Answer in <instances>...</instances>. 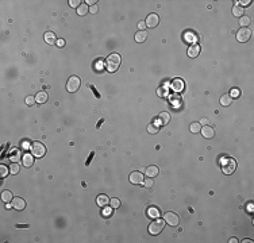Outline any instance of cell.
Instances as JSON below:
<instances>
[{"instance_id":"obj_1","label":"cell","mask_w":254,"mask_h":243,"mask_svg":"<svg viewBox=\"0 0 254 243\" xmlns=\"http://www.w3.org/2000/svg\"><path fill=\"white\" fill-rule=\"evenodd\" d=\"M120 62H122L120 55H119L118 53H112V54H109L107 57V60H106V69L108 72H111V73H114V72H116L119 69Z\"/></svg>"},{"instance_id":"obj_2","label":"cell","mask_w":254,"mask_h":243,"mask_svg":"<svg viewBox=\"0 0 254 243\" xmlns=\"http://www.w3.org/2000/svg\"><path fill=\"white\" fill-rule=\"evenodd\" d=\"M164 227H165V220L157 217V219H154L149 224V232L152 234V235H158V234L164 230Z\"/></svg>"},{"instance_id":"obj_3","label":"cell","mask_w":254,"mask_h":243,"mask_svg":"<svg viewBox=\"0 0 254 243\" xmlns=\"http://www.w3.org/2000/svg\"><path fill=\"white\" fill-rule=\"evenodd\" d=\"M237 169V162L233 158H224L222 161V172L224 174H233Z\"/></svg>"},{"instance_id":"obj_4","label":"cell","mask_w":254,"mask_h":243,"mask_svg":"<svg viewBox=\"0 0 254 243\" xmlns=\"http://www.w3.org/2000/svg\"><path fill=\"white\" fill-rule=\"evenodd\" d=\"M31 154L34 155V157H43V155L46 154V147L43 143L41 142H34L33 145H31Z\"/></svg>"},{"instance_id":"obj_5","label":"cell","mask_w":254,"mask_h":243,"mask_svg":"<svg viewBox=\"0 0 254 243\" xmlns=\"http://www.w3.org/2000/svg\"><path fill=\"white\" fill-rule=\"evenodd\" d=\"M250 37H252V31H250L247 27H242L241 30H238V33H237V39H238V42H247V40L250 39Z\"/></svg>"},{"instance_id":"obj_6","label":"cell","mask_w":254,"mask_h":243,"mask_svg":"<svg viewBox=\"0 0 254 243\" xmlns=\"http://www.w3.org/2000/svg\"><path fill=\"white\" fill-rule=\"evenodd\" d=\"M80 79L77 76H72L69 77L68 83H66V89L69 92H76L78 88H80Z\"/></svg>"},{"instance_id":"obj_7","label":"cell","mask_w":254,"mask_h":243,"mask_svg":"<svg viewBox=\"0 0 254 243\" xmlns=\"http://www.w3.org/2000/svg\"><path fill=\"white\" fill-rule=\"evenodd\" d=\"M164 220H165V223H168L169 226H173V227L178 226V223H180V217L174 212H166L164 216Z\"/></svg>"},{"instance_id":"obj_8","label":"cell","mask_w":254,"mask_h":243,"mask_svg":"<svg viewBox=\"0 0 254 243\" xmlns=\"http://www.w3.org/2000/svg\"><path fill=\"white\" fill-rule=\"evenodd\" d=\"M146 27H149V29H154V27H157V24L159 23V16L157 14H149V16L146 18Z\"/></svg>"},{"instance_id":"obj_9","label":"cell","mask_w":254,"mask_h":243,"mask_svg":"<svg viewBox=\"0 0 254 243\" xmlns=\"http://www.w3.org/2000/svg\"><path fill=\"white\" fill-rule=\"evenodd\" d=\"M170 86L174 92H183L184 88H185V84H184V81L181 79H174L173 81H172Z\"/></svg>"},{"instance_id":"obj_10","label":"cell","mask_w":254,"mask_h":243,"mask_svg":"<svg viewBox=\"0 0 254 243\" xmlns=\"http://www.w3.org/2000/svg\"><path fill=\"white\" fill-rule=\"evenodd\" d=\"M12 208L14 210H18V211H22L26 208V201L23 200L22 197H14V200H12Z\"/></svg>"},{"instance_id":"obj_11","label":"cell","mask_w":254,"mask_h":243,"mask_svg":"<svg viewBox=\"0 0 254 243\" xmlns=\"http://www.w3.org/2000/svg\"><path fill=\"white\" fill-rule=\"evenodd\" d=\"M200 54V46L197 43H192V45L188 48V55L191 58H196Z\"/></svg>"},{"instance_id":"obj_12","label":"cell","mask_w":254,"mask_h":243,"mask_svg":"<svg viewBox=\"0 0 254 243\" xmlns=\"http://www.w3.org/2000/svg\"><path fill=\"white\" fill-rule=\"evenodd\" d=\"M157 120H158L159 126H166V124L170 122V115H169L168 112H161V114L158 115V118H157Z\"/></svg>"},{"instance_id":"obj_13","label":"cell","mask_w":254,"mask_h":243,"mask_svg":"<svg viewBox=\"0 0 254 243\" xmlns=\"http://www.w3.org/2000/svg\"><path fill=\"white\" fill-rule=\"evenodd\" d=\"M22 162H23V165L26 167H30L34 165V155L30 154V153H26V154H23V157H22Z\"/></svg>"},{"instance_id":"obj_14","label":"cell","mask_w":254,"mask_h":243,"mask_svg":"<svg viewBox=\"0 0 254 243\" xmlns=\"http://www.w3.org/2000/svg\"><path fill=\"white\" fill-rule=\"evenodd\" d=\"M130 182L131 184H142L143 182V176L139 172H133L130 174Z\"/></svg>"},{"instance_id":"obj_15","label":"cell","mask_w":254,"mask_h":243,"mask_svg":"<svg viewBox=\"0 0 254 243\" xmlns=\"http://www.w3.org/2000/svg\"><path fill=\"white\" fill-rule=\"evenodd\" d=\"M200 132L203 134V136H204L206 139H211V138H214V135H215L214 129H212V127H209V126H204Z\"/></svg>"},{"instance_id":"obj_16","label":"cell","mask_w":254,"mask_h":243,"mask_svg":"<svg viewBox=\"0 0 254 243\" xmlns=\"http://www.w3.org/2000/svg\"><path fill=\"white\" fill-rule=\"evenodd\" d=\"M158 173H159V169H158V166H156V165H152V166H149L146 169V176L149 177V178H153V177L158 176Z\"/></svg>"},{"instance_id":"obj_17","label":"cell","mask_w":254,"mask_h":243,"mask_svg":"<svg viewBox=\"0 0 254 243\" xmlns=\"http://www.w3.org/2000/svg\"><path fill=\"white\" fill-rule=\"evenodd\" d=\"M96 202H98L99 207H106V205L109 202V199L107 195H99L98 199H96Z\"/></svg>"},{"instance_id":"obj_18","label":"cell","mask_w":254,"mask_h":243,"mask_svg":"<svg viewBox=\"0 0 254 243\" xmlns=\"http://www.w3.org/2000/svg\"><path fill=\"white\" fill-rule=\"evenodd\" d=\"M159 123H158V120H156V122H153V123H150L149 126H147V131H149L150 134H157L159 131Z\"/></svg>"},{"instance_id":"obj_19","label":"cell","mask_w":254,"mask_h":243,"mask_svg":"<svg viewBox=\"0 0 254 243\" xmlns=\"http://www.w3.org/2000/svg\"><path fill=\"white\" fill-rule=\"evenodd\" d=\"M48 99H49L48 93L45 91H41V92H38V95H37L35 100H37V103H39V104H43V103L48 101Z\"/></svg>"},{"instance_id":"obj_20","label":"cell","mask_w":254,"mask_h":243,"mask_svg":"<svg viewBox=\"0 0 254 243\" xmlns=\"http://www.w3.org/2000/svg\"><path fill=\"white\" fill-rule=\"evenodd\" d=\"M184 39H185L187 42H191V45H192V42L197 40V37L193 31H185V34H184Z\"/></svg>"},{"instance_id":"obj_21","label":"cell","mask_w":254,"mask_h":243,"mask_svg":"<svg viewBox=\"0 0 254 243\" xmlns=\"http://www.w3.org/2000/svg\"><path fill=\"white\" fill-rule=\"evenodd\" d=\"M146 39H147V33H146V31H138V33L135 34V40L138 43L145 42Z\"/></svg>"},{"instance_id":"obj_22","label":"cell","mask_w":254,"mask_h":243,"mask_svg":"<svg viewBox=\"0 0 254 243\" xmlns=\"http://www.w3.org/2000/svg\"><path fill=\"white\" fill-rule=\"evenodd\" d=\"M147 215H149V217H152V219H157V217H159V210L156 207H150L149 210H147Z\"/></svg>"},{"instance_id":"obj_23","label":"cell","mask_w":254,"mask_h":243,"mask_svg":"<svg viewBox=\"0 0 254 243\" xmlns=\"http://www.w3.org/2000/svg\"><path fill=\"white\" fill-rule=\"evenodd\" d=\"M231 103H233V97H231L230 95H223L220 97V104L224 105V107H227V105H230Z\"/></svg>"},{"instance_id":"obj_24","label":"cell","mask_w":254,"mask_h":243,"mask_svg":"<svg viewBox=\"0 0 254 243\" xmlns=\"http://www.w3.org/2000/svg\"><path fill=\"white\" fill-rule=\"evenodd\" d=\"M2 200L8 204L10 201L14 200V197H12V193H11L10 191H4V192L2 193Z\"/></svg>"},{"instance_id":"obj_25","label":"cell","mask_w":254,"mask_h":243,"mask_svg":"<svg viewBox=\"0 0 254 243\" xmlns=\"http://www.w3.org/2000/svg\"><path fill=\"white\" fill-rule=\"evenodd\" d=\"M189 130H191V132H193V134L200 132V131H202V123H199V122H195V123H192L189 126Z\"/></svg>"},{"instance_id":"obj_26","label":"cell","mask_w":254,"mask_h":243,"mask_svg":"<svg viewBox=\"0 0 254 243\" xmlns=\"http://www.w3.org/2000/svg\"><path fill=\"white\" fill-rule=\"evenodd\" d=\"M45 40L48 43H50V45H52V43H54V42H57V38H55V35L53 33H46L45 34Z\"/></svg>"},{"instance_id":"obj_27","label":"cell","mask_w":254,"mask_h":243,"mask_svg":"<svg viewBox=\"0 0 254 243\" xmlns=\"http://www.w3.org/2000/svg\"><path fill=\"white\" fill-rule=\"evenodd\" d=\"M87 12H88V5H87V4H81L80 7L77 8V14L80 15V16H84Z\"/></svg>"},{"instance_id":"obj_28","label":"cell","mask_w":254,"mask_h":243,"mask_svg":"<svg viewBox=\"0 0 254 243\" xmlns=\"http://www.w3.org/2000/svg\"><path fill=\"white\" fill-rule=\"evenodd\" d=\"M242 14H243V8L241 7V5H234V8H233L234 16H242Z\"/></svg>"},{"instance_id":"obj_29","label":"cell","mask_w":254,"mask_h":243,"mask_svg":"<svg viewBox=\"0 0 254 243\" xmlns=\"http://www.w3.org/2000/svg\"><path fill=\"white\" fill-rule=\"evenodd\" d=\"M10 173L11 174H18L19 173V165L16 164V162H12L10 165Z\"/></svg>"},{"instance_id":"obj_30","label":"cell","mask_w":254,"mask_h":243,"mask_svg":"<svg viewBox=\"0 0 254 243\" xmlns=\"http://www.w3.org/2000/svg\"><path fill=\"white\" fill-rule=\"evenodd\" d=\"M109 204H111V208L112 210H116V208L120 207V200L119 199H112V200H109Z\"/></svg>"},{"instance_id":"obj_31","label":"cell","mask_w":254,"mask_h":243,"mask_svg":"<svg viewBox=\"0 0 254 243\" xmlns=\"http://www.w3.org/2000/svg\"><path fill=\"white\" fill-rule=\"evenodd\" d=\"M239 23L242 24V27H247V24H250V18L249 16H241Z\"/></svg>"},{"instance_id":"obj_32","label":"cell","mask_w":254,"mask_h":243,"mask_svg":"<svg viewBox=\"0 0 254 243\" xmlns=\"http://www.w3.org/2000/svg\"><path fill=\"white\" fill-rule=\"evenodd\" d=\"M8 176V169L5 165H0V177H5Z\"/></svg>"},{"instance_id":"obj_33","label":"cell","mask_w":254,"mask_h":243,"mask_svg":"<svg viewBox=\"0 0 254 243\" xmlns=\"http://www.w3.org/2000/svg\"><path fill=\"white\" fill-rule=\"evenodd\" d=\"M80 0H69V5H70V7H73V8H78L80 7Z\"/></svg>"},{"instance_id":"obj_34","label":"cell","mask_w":254,"mask_h":243,"mask_svg":"<svg viewBox=\"0 0 254 243\" xmlns=\"http://www.w3.org/2000/svg\"><path fill=\"white\" fill-rule=\"evenodd\" d=\"M143 185H145L146 188H152V186L154 185V182H153L152 178H149V177H147L146 180H143Z\"/></svg>"},{"instance_id":"obj_35","label":"cell","mask_w":254,"mask_h":243,"mask_svg":"<svg viewBox=\"0 0 254 243\" xmlns=\"http://www.w3.org/2000/svg\"><path fill=\"white\" fill-rule=\"evenodd\" d=\"M239 95H241V91H239L238 88L231 89V93H230V96H231V97H238Z\"/></svg>"},{"instance_id":"obj_36","label":"cell","mask_w":254,"mask_h":243,"mask_svg":"<svg viewBox=\"0 0 254 243\" xmlns=\"http://www.w3.org/2000/svg\"><path fill=\"white\" fill-rule=\"evenodd\" d=\"M35 101H37L35 97H33V96H27V97H26V104L27 105H33Z\"/></svg>"},{"instance_id":"obj_37","label":"cell","mask_w":254,"mask_h":243,"mask_svg":"<svg viewBox=\"0 0 254 243\" xmlns=\"http://www.w3.org/2000/svg\"><path fill=\"white\" fill-rule=\"evenodd\" d=\"M18 160H19V153H18V151H12L11 161H12V162H16Z\"/></svg>"},{"instance_id":"obj_38","label":"cell","mask_w":254,"mask_h":243,"mask_svg":"<svg viewBox=\"0 0 254 243\" xmlns=\"http://www.w3.org/2000/svg\"><path fill=\"white\" fill-rule=\"evenodd\" d=\"M138 29H139V31H145V29H146L145 22H139V23H138Z\"/></svg>"},{"instance_id":"obj_39","label":"cell","mask_w":254,"mask_h":243,"mask_svg":"<svg viewBox=\"0 0 254 243\" xmlns=\"http://www.w3.org/2000/svg\"><path fill=\"white\" fill-rule=\"evenodd\" d=\"M89 11L92 12V14H96V12L99 11V7H98V5L95 4V5H92V7H91V10H89Z\"/></svg>"},{"instance_id":"obj_40","label":"cell","mask_w":254,"mask_h":243,"mask_svg":"<svg viewBox=\"0 0 254 243\" xmlns=\"http://www.w3.org/2000/svg\"><path fill=\"white\" fill-rule=\"evenodd\" d=\"M57 45H58V48H64L65 40H64V39H58V40H57Z\"/></svg>"},{"instance_id":"obj_41","label":"cell","mask_w":254,"mask_h":243,"mask_svg":"<svg viewBox=\"0 0 254 243\" xmlns=\"http://www.w3.org/2000/svg\"><path fill=\"white\" fill-rule=\"evenodd\" d=\"M239 3H241V4H242V5H246V7H247V5H249L250 3H252V2H250V0H241Z\"/></svg>"},{"instance_id":"obj_42","label":"cell","mask_w":254,"mask_h":243,"mask_svg":"<svg viewBox=\"0 0 254 243\" xmlns=\"http://www.w3.org/2000/svg\"><path fill=\"white\" fill-rule=\"evenodd\" d=\"M157 93H158V95H161V96H164L165 93H166V92H165V88H159L158 91H157Z\"/></svg>"},{"instance_id":"obj_43","label":"cell","mask_w":254,"mask_h":243,"mask_svg":"<svg viewBox=\"0 0 254 243\" xmlns=\"http://www.w3.org/2000/svg\"><path fill=\"white\" fill-rule=\"evenodd\" d=\"M103 215H104V216H108V215H111V210H103Z\"/></svg>"},{"instance_id":"obj_44","label":"cell","mask_w":254,"mask_h":243,"mask_svg":"<svg viewBox=\"0 0 254 243\" xmlns=\"http://www.w3.org/2000/svg\"><path fill=\"white\" fill-rule=\"evenodd\" d=\"M85 3H88V4H91V5H95V3H96V0H87Z\"/></svg>"},{"instance_id":"obj_45","label":"cell","mask_w":254,"mask_h":243,"mask_svg":"<svg viewBox=\"0 0 254 243\" xmlns=\"http://www.w3.org/2000/svg\"><path fill=\"white\" fill-rule=\"evenodd\" d=\"M228 242H230V243H237L238 241H237V238H231V239H230V241H228Z\"/></svg>"}]
</instances>
